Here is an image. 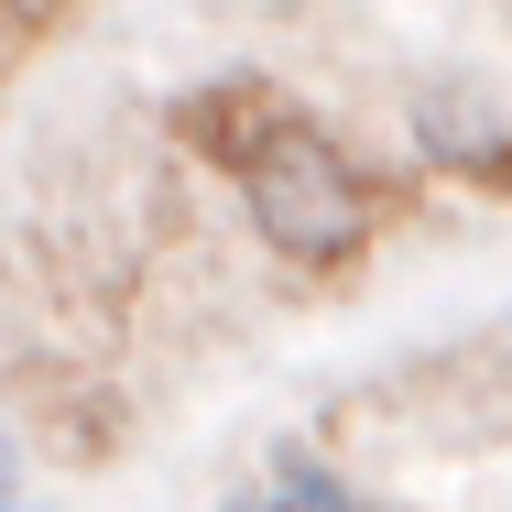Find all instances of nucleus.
<instances>
[{
	"label": "nucleus",
	"mask_w": 512,
	"mask_h": 512,
	"mask_svg": "<svg viewBox=\"0 0 512 512\" xmlns=\"http://www.w3.org/2000/svg\"><path fill=\"white\" fill-rule=\"evenodd\" d=\"M0 512H33V502H0Z\"/></svg>",
	"instance_id": "4"
},
{
	"label": "nucleus",
	"mask_w": 512,
	"mask_h": 512,
	"mask_svg": "<svg viewBox=\"0 0 512 512\" xmlns=\"http://www.w3.org/2000/svg\"><path fill=\"white\" fill-rule=\"evenodd\" d=\"M240 142L218 153L229 175H240V207H251V229L284 251V262H306V273H338V262H360V240H371V197H360V175H349V153L316 131L306 109L262 99V88H240Z\"/></svg>",
	"instance_id": "1"
},
{
	"label": "nucleus",
	"mask_w": 512,
	"mask_h": 512,
	"mask_svg": "<svg viewBox=\"0 0 512 512\" xmlns=\"http://www.w3.org/2000/svg\"><path fill=\"white\" fill-rule=\"evenodd\" d=\"M229 512H382V502H360V491H338V480H295V491H240Z\"/></svg>",
	"instance_id": "2"
},
{
	"label": "nucleus",
	"mask_w": 512,
	"mask_h": 512,
	"mask_svg": "<svg viewBox=\"0 0 512 512\" xmlns=\"http://www.w3.org/2000/svg\"><path fill=\"white\" fill-rule=\"evenodd\" d=\"M0 491H11V447H0Z\"/></svg>",
	"instance_id": "3"
}]
</instances>
